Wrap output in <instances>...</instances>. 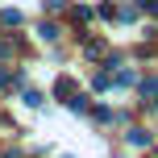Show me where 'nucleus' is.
Listing matches in <instances>:
<instances>
[{
	"mask_svg": "<svg viewBox=\"0 0 158 158\" xmlns=\"http://www.w3.org/2000/svg\"><path fill=\"white\" fill-rule=\"evenodd\" d=\"M129 146H150V133L146 129H129Z\"/></svg>",
	"mask_w": 158,
	"mask_h": 158,
	"instance_id": "obj_3",
	"label": "nucleus"
},
{
	"mask_svg": "<svg viewBox=\"0 0 158 158\" xmlns=\"http://www.w3.org/2000/svg\"><path fill=\"white\" fill-rule=\"evenodd\" d=\"M54 96H63V100H67V96H75V83H71V79H58V83H54Z\"/></svg>",
	"mask_w": 158,
	"mask_h": 158,
	"instance_id": "obj_2",
	"label": "nucleus"
},
{
	"mask_svg": "<svg viewBox=\"0 0 158 158\" xmlns=\"http://www.w3.org/2000/svg\"><path fill=\"white\" fill-rule=\"evenodd\" d=\"M38 38H42V42H58V25H50V21L38 25Z\"/></svg>",
	"mask_w": 158,
	"mask_h": 158,
	"instance_id": "obj_1",
	"label": "nucleus"
},
{
	"mask_svg": "<svg viewBox=\"0 0 158 158\" xmlns=\"http://www.w3.org/2000/svg\"><path fill=\"white\" fill-rule=\"evenodd\" d=\"M142 8H150V13H158V0H142Z\"/></svg>",
	"mask_w": 158,
	"mask_h": 158,
	"instance_id": "obj_5",
	"label": "nucleus"
},
{
	"mask_svg": "<svg viewBox=\"0 0 158 158\" xmlns=\"http://www.w3.org/2000/svg\"><path fill=\"white\" fill-rule=\"evenodd\" d=\"M63 158H71V154H63Z\"/></svg>",
	"mask_w": 158,
	"mask_h": 158,
	"instance_id": "obj_6",
	"label": "nucleus"
},
{
	"mask_svg": "<svg viewBox=\"0 0 158 158\" xmlns=\"http://www.w3.org/2000/svg\"><path fill=\"white\" fill-rule=\"evenodd\" d=\"M154 104H158V100H154Z\"/></svg>",
	"mask_w": 158,
	"mask_h": 158,
	"instance_id": "obj_7",
	"label": "nucleus"
},
{
	"mask_svg": "<svg viewBox=\"0 0 158 158\" xmlns=\"http://www.w3.org/2000/svg\"><path fill=\"white\" fill-rule=\"evenodd\" d=\"M0 21H4V25H17V21H21V13H17V8H4V13H0Z\"/></svg>",
	"mask_w": 158,
	"mask_h": 158,
	"instance_id": "obj_4",
	"label": "nucleus"
}]
</instances>
